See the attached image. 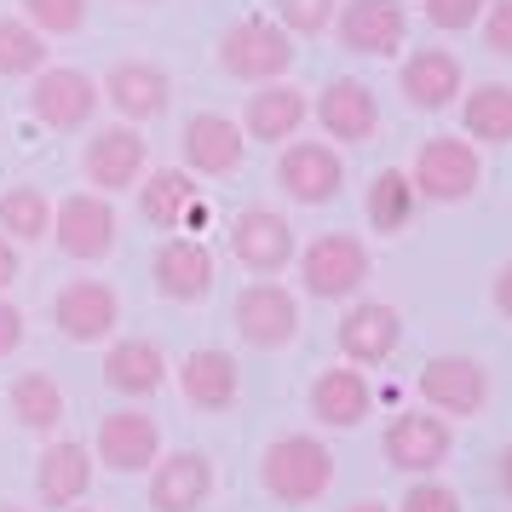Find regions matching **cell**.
<instances>
[{
    "label": "cell",
    "instance_id": "obj_1",
    "mask_svg": "<svg viewBox=\"0 0 512 512\" xmlns=\"http://www.w3.org/2000/svg\"><path fill=\"white\" fill-rule=\"evenodd\" d=\"M259 484L282 507H311V501H323L328 489H334V449L317 432L271 438L265 455H259Z\"/></svg>",
    "mask_w": 512,
    "mask_h": 512
},
{
    "label": "cell",
    "instance_id": "obj_2",
    "mask_svg": "<svg viewBox=\"0 0 512 512\" xmlns=\"http://www.w3.org/2000/svg\"><path fill=\"white\" fill-rule=\"evenodd\" d=\"M409 185H415L420 202H438V208H455L466 196H478L484 185V156L472 139H455V133H438L415 150V162L403 167Z\"/></svg>",
    "mask_w": 512,
    "mask_h": 512
},
{
    "label": "cell",
    "instance_id": "obj_3",
    "mask_svg": "<svg viewBox=\"0 0 512 512\" xmlns=\"http://www.w3.org/2000/svg\"><path fill=\"white\" fill-rule=\"evenodd\" d=\"M294 35L277 24V18H242L219 35V70L231 75V81H282V75L294 70Z\"/></svg>",
    "mask_w": 512,
    "mask_h": 512
},
{
    "label": "cell",
    "instance_id": "obj_4",
    "mask_svg": "<svg viewBox=\"0 0 512 512\" xmlns=\"http://www.w3.org/2000/svg\"><path fill=\"white\" fill-rule=\"evenodd\" d=\"M47 236H58V254L64 259L93 265V259L116 254L121 219H116V208H110V196H98V190H75V196H64V202L52 208V231Z\"/></svg>",
    "mask_w": 512,
    "mask_h": 512
},
{
    "label": "cell",
    "instance_id": "obj_5",
    "mask_svg": "<svg viewBox=\"0 0 512 512\" xmlns=\"http://www.w3.org/2000/svg\"><path fill=\"white\" fill-rule=\"evenodd\" d=\"M300 282L311 300H351L369 282V248L351 231H323L300 248Z\"/></svg>",
    "mask_w": 512,
    "mask_h": 512
},
{
    "label": "cell",
    "instance_id": "obj_6",
    "mask_svg": "<svg viewBox=\"0 0 512 512\" xmlns=\"http://www.w3.org/2000/svg\"><path fill=\"white\" fill-rule=\"evenodd\" d=\"M29 116L52 133H81L98 116V81L75 64H47L29 75Z\"/></svg>",
    "mask_w": 512,
    "mask_h": 512
},
{
    "label": "cell",
    "instance_id": "obj_7",
    "mask_svg": "<svg viewBox=\"0 0 512 512\" xmlns=\"http://www.w3.org/2000/svg\"><path fill=\"white\" fill-rule=\"evenodd\" d=\"M52 323L70 346H104L121 323V294L98 277H75L52 294Z\"/></svg>",
    "mask_w": 512,
    "mask_h": 512
},
{
    "label": "cell",
    "instance_id": "obj_8",
    "mask_svg": "<svg viewBox=\"0 0 512 512\" xmlns=\"http://www.w3.org/2000/svg\"><path fill=\"white\" fill-rule=\"evenodd\" d=\"M415 392L438 415H484L489 369L478 357H466V351H443V357H426V369L415 374Z\"/></svg>",
    "mask_w": 512,
    "mask_h": 512
},
{
    "label": "cell",
    "instance_id": "obj_9",
    "mask_svg": "<svg viewBox=\"0 0 512 512\" xmlns=\"http://www.w3.org/2000/svg\"><path fill=\"white\" fill-rule=\"evenodd\" d=\"M144 162H150V144L133 121H116V127H98L87 150H81V173L98 196H116V190H133L144 179Z\"/></svg>",
    "mask_w": 512,
    "mask_h": 512
},
{
    "label": "cell",
    "instance_id": "obj_10",
    "mask_svg": "<svg viewBox=\"0 0 512 512\" xmlns=\"http://www.w3.org/2000/svg\"><path fill=\"white\" fill-rule=\"evenodd\" d=\"M334 29H340V47L357 58H397L409 41V6L403 0H340Z\"/></svg>",
    "mask_w": 512,
    "mask_h": 512
},
{
    "label": "cell",
    "instance_id": "obj_11",
    "mask_svg": "<svg viewBox=\"0 0 512 512\" xmlns=\"http://www.w3.org/2000/svg\"><path fill=\"white\" fill-rule=\"evenodd\" d=\"M231 323L254 351H282L300 334V300L282 282H248L231 305Z\"/></svg>",
    "mask_w": 512,
    "mask_h": 512
},
{
    "label": "cell",
    "instance_id": "obj_12",
    "mask_svg": "<svg viewBox=\"0 0 512 512\" xmlns=\"http://www.w3.org/2000/svg\"><path fill=\"white\" fill-rule=\"evenodd\" d=\"M98 98H104L121 121L144 127V121L167 116V104H173V75H167L162 64H150V58H121L116 70L104 75Z\"/></svg>",
    "mask_w": 512,
    "mask_h": 512
},
{
    "label": "cell",
    "instance_id": "obj_13",
    "mask_svg": "<svg viewBox=\"0 0 512 512\" xmlns=\"http://www.w3.org/2000/svg\"><path fill=\"white\" fill-rule=\"evenodd\" d=\"M133 190H139L144 225H156V231H167V236L196 231V225L208 219V202H202V185H196L190 167H156V173L139 179Z\"/></svg>",
    "mask_w": 512,
    "mask_h": 512
},
{
    "label": "cell",
    "instance_id": "obj_14",
    "mask_svg": "<svg viewBox=\"0 0 512 512\" xmlns=\"http://www.w3.org/2000/svg\"><path fill=\"white\" fill-rule=\"evenodd\" d=\"M277 185L288 190V202L323 208V202H334L340 185H346V162L334 156V144L300 139V144H288V150L277 156Z\"/></svg>",
    "mask_w": 512,
    "mask_h": 512
},
{
    "label": "cell",
    "instance_id": "obj_15",
    "mask_svg": "<svg viewBox=\"0 0 512 512\" xmlns=\"http://www.w3.org/2000/svg\"><path fill=\"white\" fill-rule=\"evenodd\" d=\"M150 277H156V294L173 305H196L213 294V248L202 236H167L156 259H150Z\"/></svg>",
    "mask_w": 512,
    "mask_h": 512
},
{
    "label": "cell",
    "instance_id": "obj_16",
    "mask_svg": "<svg viewBox=\"0 0 512 512\" xmlns=\"http://www.w3.org/2000/svg\"><path fill=\"white\" fill-rule=\"evenodd\" d=\"M311 116L323 127L334 144H369L374 127H380V98H374L369 81H357V75H334L317 104H311Z\"/></svg>",
    "mask_w": 512,
    "mask_h": 512
},
{
    "label": "cell",
    "instance_id": "obj_17",
    "mask_svg": "<svg viewBox=\"0 0 512 512\" xmlns=\"http://www.w3.org/2000/svg\"><path fill=\"white\" fill-rule=\"evenodd\" d=\"M397 93L409 98V110H426V116L449 110V104L466 93L461 58L449 47H415L403 58V70H397Z\"/></svg>",
    "mask_w": 512,
    "mask_h": 512
},
{
    "label": "cell",
    "instance_id": "obj_18",
    "mask_svg": "<svg viewBox=\"0 0 512 512\" xmlns=\"http://www.w3.org/2000/svg\"><path fill=\"white\" fill-rule=\"evenodd\" d=\"M231 254L254 277H277V271H288V259L300 254V242H294V225L277 208H242L231 225Z\"/></svg>",
    "mask_w": 512,
    "mask_h": 512
},
{
    "label": "cell",
    "instance_id": "obj_19",
    "mask_svg": "<svg viewBox=\"0 0 512 512\" xmlns=\"http://www.w3.org/2000/svg\"><path fill=\"white\" fill-rule=\"evenodd\" d=\"M93 455L110 472H150L156 455H162V426H156V415H144V409H110V415L98 420Z\"/></svg>",
    "mask_w": 512,
    "mask_h": 512
},
{
    "label": "cell",
    "instance_id": "obj_20",
    "mask_svg": "<svg viewBox=\"0 0 512 512\" xmlns=\"http://www.w3.org/2000/svg\"><path fill=\"white\" fill-rule=\"evenodd\" d=\"M179 150H185V167L202 173V179H225L242 167V150H248V133L242 121L219 116V110H196L179 133Z\"/></svg>",
    "mask_w": 512,
    "mask_h": 512
},
{
    "label": "cell",
    "instance_id": "obj_21",
    "mask_svg": "<svg viewBox=\"0 0 512 512\" xmlns=\"http://www.w3.org/2000/svg\"><path fill=\"white\" fill-rule=\"evenodd\" d=\"M449 449H455V432H449V420L443 415L415 409V415H397L392 426H386V461H392L397 472L432 478V472L449 461Z\"/></svg>",
    "mask_w": 512,
    "mask_h": 512
},
{
    "label": "cell",
    "instance_id": "obj_22",
    "mask_svg": "<svg viewBox=\"0 0 512 512\" xmlns=\"http://www.w3.org/2000/svg\"><path fill=\"white\" fill-rule=\"evenodd\" d=\"M397 346H403V317H397V305L386 300H357L340 317V351H346V363H392Z\"/></svg>",
    "mask_w": 512,
    "mask_h": 512
},
{
    "label": "cell",
    "instance_id": "obj_23",
    "mask_svg": "<svg viewBox=\"0 0 512 512\" xmlns=\"http://www.w3.org/2000/svg\"><path fill=\"white\" fill-rule=\"evenodd\" d=\"M213 495V461L202 449H173L150 466V507L156 512H196Z\"/></svg>",
    "mask_w": 512,
    "mask_h": 512
},
{
    "label": "cell",
    "instance_id": "obj_24",
    "mask_svg": "<svg viewBox=\"0 0 512 512\" xmlns=\"http://www.w3.org/2000/svg\"><path fill=\"white\" fill-rule=\"evenodd\" d=\"M179 392H185L190 409L219 415V409H231L236 397H242V363H236L225 346L190 351L185 363H179Z\"/></svg>",
    "mask_w": 512,
    "mask_h": 512
},
{
    "label": "cell",
    "instance_id": "obj_25",
    "mask_svg": "<svg viewBox=\"0 0 512 512\" xmlns=\"http://www.w3.org/2000/svg\"><path fill=\"white\" fill-rule=\"evenodd\" d=\"M93 449L75 438H52L35 461V495L41 507H75L87 489H93Z\"/></svg>",
    "mask_w": 512,
    "mask_h": 512
},
{
    "label": "cell",
    "instance_id": "obj_26",
    "mask_svg": "<svg viewBox=\"0 0 512 512\" xmlns=\"http://www.w3.org/2000/svg\"><path fill=\"white\" fill-rule=\"evenodd\" d=\"M305 116H311V98L294 81H265L242 110V133L254 144H288L305 127Z\"/></svg>",
    "mask_w": 512,
    "mask_h": 512
},
{
    "label": "cell",
    "instance_id": "obj_27",
    "mask_svg": "<svg viewBox=\"0 0 512 512\" xmlns=\"http://www.w3.org/2000/svg\"><path fill=\"white\" fill-rule=\"evenodd\" d=\"M374 409V386L363 380L357 369H323L311 380V420L328 426V432H351V426H363Z\"/></svg>",
    "mask_w": 512,
    "mask_h": 512
},
{
    "label": "cell",
    "instance_id": "obj_28",
    "mask_svg": "<svg viewBox=\"0 0 512 512\" xmlns=\"http://www.w3.org/2000/svg\"><path fill=\"white\" fill-rule=\"evenodd\" d=\"M104 386L121 397H156L167 386V357L156 340H116L104 351Z\"/></svg>",
    "mask_w": 512,
    "mask_h": 512
},
{
    "label": "cell",
    "instance_id": "obj_29",
    "mask_svg": "<svg viewBox=\"0 0 512 512\" xmlns=\"http://www.w3.org/2000/svg\"><path fill=\"white\" fill-rule=\"evenodd\" d=\"M461 104V139L472 144H512V87L507 81H484L472 87Z\"/></svg>",
    "mask_w": 512,
    "mask_h": 512
},
{
    "label": "cell",
    "instance_id": "obj_30",
    "mask_svg": "<svg viewBox=\"0 0 512 512\" xmlns=\"http://www.w3.org/2000/svg\"><path fill=\"white\" fill-rule=\"evenodd\" d=\"M6 403H12V415H18V426H29V432H41V438H58V426H64V392H58V380L41 369H29L12 380V392H6Z\"/></svg>",
    "mask_w": 512,
    "mask_h": 512
},
{
    "label": "cell",
    "instance_id": "obj_31",
    "mask_svg": "<svg viewBox=\"0 0 512 512\" xmlns=\"http://www.w3.org/2000/svg\"><path fill=\"white\" fill-rule=\"evenodd\" d=\"M420 208V196L415 185H409V173L403 167H380L369 179V196H363V213H369V225L380 236H397V231H409V219H415Z\"/></svg>",
    "mask_w": 512,
    "mask_h": 512
},
{
    "label": "cell",
    "instance_id": "obj_32",
    "mask_svg": "<svg viewBox=\"0 0 512 512\" xmlns=\"http://www.w3.org/2000/svg\"><path fill=\"white\" fill-rule=\"evenodd\" d=\"M52 231V196L41 185H12L0 196V236L12 242H41Z\"/></svg>",
    "mask_w": 512,
    "mask_h": 512
},
{
    "label": "cell",
    "instance_id": "obj_33",
    "mask_svg": "<svg viewBox=\"0 0 512 512\" xmlns=\"http://www.w3.org/2000/svg\"><path fill=\"white\" fill-rule=\"evenodd\" d=\"M47 35L29 29L24 18H0V81H29L47 70Z\"/></svg>",
    "mask_w": 512,
    "mask_h": 512
},
{
    "label": "cell",
    "instance_id": "obj_34",
    "mask_svg": "<svg viewBox=\"0 0 512 512\" xmlns=\"http://www.w3.org/2000/svg\"><path fill=\"white\" fill-rule=\"evenodd\" d=\"M18 18L29 29H41V35H75V29L87 24V0H18Z\"/></svg>",
    "mask_w": 512,
    "mask_h": 512
},
{
    "label": "cell",
    "instance_id": "obj_35",
    "mask_svg": "<svg viewBox=\"0 0 512 512\" xmlns=\"http://www.w3.org/2000/svg\"><path fill=\"white\" fill-rule=\"evenodd\" d=\"M340 12V0H277V24L288 35H323Z\"/></svg>",
    "mask_w": 512,
    "mask_h": 512
},
{
    "label": "cell",
    "instance_id": "obj_36",
    "mask_svg": "<svg viewBox=\"0 0 512 512\" xmlns=\"http://www.w3.org/2000/svg\"><path fill=\"white\" fill-rule=\"evenodd\" d=\"M489 0H420V12H426V24L443 29V35H461V29H472L478 18H484Z\"/></svg>",
    "mask_w": 512,
    "mask_h": 512
},
{
    "label": "cell",
    "instance_id": "obj_37",
    "mask_svg": "<svg viewBox=\"0 0 512 512\" xmlns=\"http://www.w3.org/2000/svg\"><path fill=\"white\" fill-rule=\"evenodd\" d=\"M397 512H466V507H461V495H455L449 484H438V478H415V484L403 489Z\"/></svg>",
    "mask_w": 512,
    "mask_h": 512
},
{
    "label": "cell",
    "instance_id": "obj_38",
    "mask_svg": "<svg viewBox=\"0 0 512 512\" xmlns=\"http://www.w3.org/2000/svg\"><path fill=\"white\" fill-rule=\"evenodd\" d=\"M478 24H484V47L512 64V0H489Z\"/></svg>",
    "mask_w": 512,
    "mask_h": 512
},
{
    "label": "cell",
    "instance_id": "obj_39",
    "mask_svg": "<svg viewBox=\"0 0 512 512\" xmlns=\"http://www.w3.org/2000/svg\"><path fill=\"white\" fill-rule=\"evenodd\" d=\"M18 346H24V311L12 300H0V357H12Z\"/></svg>",
    "mask_w": 512,
    "mask_h": 512
},
{
    "label": "cell",
    "instance_id": "obj_40",
    "mask_svg": "<svg viewBox=\"0 0 512 512\" xmlns=\"http://www.w3.org/2000/svg\"><path fill=\"white\" fill-rule=\"evenodd\" d=\"M489 300H495V311H501V317L512 323V259L501 265V271H495V282H489Z\"/></svg>",
    "mask_w": 512,
    "mask_h": 512
},
{
    "label": "cell",
    "instance_id": "obj_41",
    "mask_svg": "<svg viewBox=\"0 0 512 512\" xmlns=\"http://www.w3.org/2000/svg\"><path fill=\"white\" fill-rule=\"evenodd\" d=\"M18 271H24V265H18V248H12V236H0V288H12V282H18Z\"/></svg>",
    "mask_w": 512,
    "mask_h": 512
},
{
    "label": "cell",
    "instance_id": "obj_42",
    "mask_svg": "<svg viewBox=\"0 0 512 512\" xmlns=\"http://www.w3.org/2000/svg\"><path fill=\"white\" fill-rule=\"evenodd\" d=\"M495 484H501V495L512 501V443L501 449V455H495Z\"/></svg>",
    "mask_w": 512,
    "mask_h": 512
},
{
    "label": "cell",
    "instance_id": "obj_43",
    "mask_svg": "<svg viewBox=\"0 0 512 512\" xmlns=\"http://www.w3.org/2000/svg\"><path fill=\"white\" fill-rule=\"evenodd\" d=\"M346 512H392L386 501H357V507H346Z\"/></svg>",
    "mask_w": 512,
    "mask_h": 512
},
{
    "label": "cell",
    "instance_id": "obj_44",
    "mask_svg": "<svg viewBox=\"0 0 512 512\" xmlns=\"http://www.w3.org/2000/svg\"><path fill=\"white\" fill-rule=\"evenodd\" d=\"M0 512H29V507H0Z\"/></svg>",
    "mask_w": 512,
    "mask_h": 512
},
{
    "label": "cell",
    "instance_id": "obj_45",
    "mask_svg": "<svg viewBox=\"0 0 512 512\" xmlns=\"http://www.w3.org/2000/svg\"><path fill=\"white\" fill-rule=\"evenodd\" d=\"M70 512H93V507H70Z\"/></svg>",
    "mask_w": 512,
    "mask_h": 512
},
{
    "label": "cell",
    "instance_id": "obj_46",
    "mask_svg": "<svg viewBox=\"0 0 512 512\" xmlns=\"http://www.w3.org/2000/svg\"><path fill=\"white\" fill-rule=\"evenodd\" d=\"M139 6H150V0H139Z\"/></svg>",
    "mask_w": 512,
    "mask_h": 512
}]
</instances>
